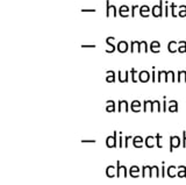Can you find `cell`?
I'll return each mask as SVG.
<instances>
[{
	"label": "cell",
	"mask_w": 186,
	"mask_h": 185,
	"mask_svg": "<svg viewBox=\"0 0 186 185\" xmlns=\"http://www.w3.org/2000/svg\"><path fill=\"white\" fill-rule=\"evenodd\" d=\"M155 70H156L155 67H152V73H151V80L152 82H156V78H155V75H156V73H155Z\"/></svg>",
	"instance_id": "obj_40"
},
{
	"label": "cell",
	"mask_w": 186,
	"mask_h": 185,
	"mask_svg": "<svg viewBox=\"0 0 186 185\" xmlns=\"http://www.w3.org/2000/svg\"><path fill=\"white\" fill-rule=\"evenodd\" d=\"M128 49H129V47H128L127 41H119L118 44H116V50H118L119 52H121V54L127 52Z\"/></svg>",
	"instance_id": "obj_10"
},
{
	"label": "cell",
	"mask_w": 186,
	"mask_h": 185,
	"mask_svg": "<svg viewBox=\"0 0 186 185\" xmlns=\"http://www.w3.org/2000/svg\"><path fill=\"white\" fill-rule=\"evenodd\" d=\"M152 109H154V112H155V111L161 112V102H159L158 100L152 101Z\"/></svg>",
	"instance_id": "obj_27"
},
{
	"label": "cell",
	"mask_w": 186,
	"mask_h": 185,
	"mask_svg": "<svg viewBox=\"0 0 186 185\" xmlns=\"http://www.w3.org/2000/svg\"><path fill=\"white\" fill-rule=\"evenodd\" d=\"M178 172L177 175L179 177H186V168L185 167H183V165H180V167H178Z\"/></svg>",
	"instance_id": "obj_28"
},
{
	"label": "cell",
	"mask_w": 186,
	"mask_h": 185,
	"mask_svg": "<svg viewBox=\"0 0 186 185\" xmlns=\"http://www.w3.org/2000/svg\"><path fill=\"white\" fill-rule=\"evenodd\" d=\"M106 146L108 148H118V131H114L112 136H107L106 138Z\"/></svg>",
	"instance_id": "obj_1"
},
{
	"label": "cell",
	"mask_w": 186,
	"mask_h": 185,
	"mask_svg": "<svg viewBox=\"0 0 186 185\" xmlns=\"http://www.w3.org/2000/svg\"><path fill=\"white\" fill-rule=\"evenodd\" d=\"M150 78H151V75L147 70H142L139 72V82L141 83H148Z\"/></svg>",
	"instance_id": "obj_8"
},
{
	"label": "cell",
	"mask_w": 186,
	"mask_h": 185,
	"mask_svg": "<svg viewBox=\"0 0 186 185\" xmlns=\"http://www.w3.org/2000/svg\"><path fill=\"white\" fill-rule=\"evenodd\" d=\"M170 142H171V146H170V152H172L174 148L179 147V144H180V140L178 136H171L170 138Z\"/></svg>",
	"instance_id": "obj_16"
},
{
	"label": "cell",
	"mask_w": 186,
	"mask_h": 185,
	"mask_svg": "<svg viewBox=\"0 0 186 185\" xmlns=\"http://www.w3.org/2000/svg\"><path fill=\"white\" fill-rule=\"evenodd\" d=\"M174 8H176L174 4H171V11H172V15H174V17H176V12H174Z\"/></svg>",
	"instance_id": "obj_43"
},
{
	"label": "cell",
	"mask_w": 186,
	"mask_h": 185,
	"mask_svg": "<svg viewBox=\"0 0 186 185\" xmlns=\"http://www.w3.org/2000/svg\"><path fill=\"white\" fill-rule=\"evenodd\" d=\"M95 140H81V143H95Z\"/></svg>",
	"instance_id": "obj_41"
},
{
	"label": "cell",
	"mask_w": 186,
	"mask_h": 185,
	"mask_svg": "<svg viewBox=\"0 0 186 185\" xmlns=\"http://www.w3.org/2000/svg\"><path fill=\"white\" fill-rule=\"evenodd\" d=\"M130 76H131V82H133V83H137V82H139V72L136 71L135 68H133L130 70Z\"/></svg>",
	"instance_id": "obj_24"
},
{
	"label": "cell",
	"mask_w": 186,
	"mask_h": 185,
	"mask_svg": "<svg viewBox=\"0 0 186 185\" xmlns=\"http://www.w3.org/2000/svg\"><path fill=\"white\" fill-rule=\"evenodd\" d=\"M169 80H171V82H174V72H172V71H168V72H166V79H165V82H169Z\"/></svg>",
	"instance_id": "obj_32"
},
{
	"label": "cell",
	"mask_w": 186,
	"mask_h": 185,
	"mask_svg": "<svg viewBox=\"0 0 186 185\" xmlns=\"http://www.w3.org/2000/svg\"><path fill=\"white\" fill-rule=\"evenodd\" d=\"M128 176V170L126 165H121L120 161L116 162V177H122V178H127Z\"/></svg>",
	"instance_id": "obj_3"
},
{
	"label": "cell",
	"mask_w": 186,
	"mask_h": 185,
	"mask_svg": "<svg viewBox=\"0 0 186 185\" xmlns=\"http://www.w3.org/2000/svg\"><path fill=\"white\" fill-rule=\"evenodd\" d=\"M155 177H159V168L157 165L151 167V172H150V178H155Z\"/></svg>",
	"instance_id": "obj_25"
},
{
	"label": "cell",
	"mask_w": 186,
	"mask_h": 185,
	"mask_svg": "<svg viewBox=\"0 0 186 185\" xmlns=\"http://www.w3.org/2000/svg\"><path fill=\"white\" fill-rule=\"evenodd\" d=\"M168 175H169V177H174L176 176V167H174V165H171V167H169L168 168Z\"/></svg>",
	"instance_id": "obj_29"
},
{
	"label": "cell",
	"mask_w": 186,
	"mask_h": 185,
	"mask_svg": "<svg viewBox=\"0 0 186 185\" xmlns=\"http://www.w3.org/2000/svg\"><path fill=\"white\" fill-rule=\"evenodd\" d=\"M162 6H163V1H159V5L157 6V5H155L154 7L151 8V13L152 15L155 18H162L163 17V8H162Z\"/></svg>",
	"instance_id": "obj_4"
},
{
	"label": "cell",
	"mask_w": 186,
	"mask_h": 185,
	"mask_svg": "<svg viewBox=\"0 0 186 185\" xmlns=\"http://www.w3.org/2000/svg\"><path fill=\"white\" fill-rule=\"evenodd\" d=\"M155 138H156V141H157V147L162 148V144H161V138L162 136H161V134H157Z\"/></svg>",
	"instance_id": "obj_37"
},
{
	"label": "cell",
	"mask_w": 186,
	"mask_h": 185,
	"mask_svg": "<svg viewBox=\"0 0 186 185\" xmlns=\"http://www.w3.org/2000/svg\"><path fill=\"white\" fill-rule=\"evenodd\" d=\"M106 176L108 178H114L116 176V168H114L113 165H108L106 168Z\"/></svg>",
	"instance_id": "obj_20"
},
{
	"label": "cell",
	"mask_w": 186,
	"mask_h": 185,
	"mask_svg": "<svg viewBox=\"0 0 186 185\" xmlns=\"http://www.w3.org/2000/svg\"><path fill=\"white\" fill-rule=\"evenodd\" d=\"M150 11H151V8L149 7L148 5H142L139 9V13L142 18H149V15H150Z\"/></svg>",
	"instance_id": "obj_11"
},
{
	"label": "cell",
	"mask_w": 186,
	"mask_h": 185,
	"mask_svg": "<svg viewBox=\"0 0 186 185\" xmlns=\"http://www.w3.org/2000/svg\"><path fill=\"white\" fill-rule=\"evenodd\" d=\"M155 141H156V138L149 135V136H147L145 140H144V144H145L147 148H154L155 147Z\"/></svg>",
	"instance_id": "obj_17"
},
{
	"label": "cell",
	"mask_w": 186,
	"mask_h": 185,
	"mask_svg": "<svg viewBox=\"0 0 186 185\" xmlns=\"http://www.w3.org/2000/svg\"><path fill=\"white\" fill-rule=\"evenodd\" d=\"M169 111L170 112H177V109H178V104H177V101H174V100H172V101H170V104H169Z\"/></svg>",
	"instance_id": "obj_26"
},
{
	"label": "cell",
	"mask_w": 186,
	"mask_h": 185,
	"mask_svg": "<svg viewBox=\"0 0 186 185\" xmlns=\"http://www.w3.org/2000/svg\"><path fill=\"white\" fill-rule=\"evenodd\" d=\"M150 172H151V167L149 165H143L142 167V178H147V177H150Z\"/></svg>",
	"instance_id": "obj_23"
},
{
	"label": "cell",
	"mask_w": 186,
	"mask_h": 185,
	"mask_svg": "<svg viewBox=\"0 0 186 185\" xmlns=\"http://www.w3.org/2000/svg\"><path fill=\"white\" fill-rule=\"evenodd\" d=\"M163 77L166 79V71H158V78H157V80H158V82H162V80H163Z\"/></svg>",
	"instance_id": "obj_34"
},
{
	"label": "cell",
	"mask_w": 186,
	"mask_h": 185,
	"mask_svg": "<svg viewBox=\"0 0 186 185\" xmlns=\"http://www.w3.org/2000/svg\"><path fill=\"white\" fill-rule=\"evenodd\" d=\"M149 49H150V51H151V52H154V54L159 52V50H161V43L158 42V41H152V42L150 43Z\"/></svg>",
	"instance_id": "obj_18"
},
{
	"label": "cell",
	"mask_w": 186,
	"mask_h": 185,
	"mask_svg": "<svg viewBox=\"0 0 186 185\" xmlns=\"http://www.w3.org/2000/svg\"><path fill=\"white\" fill-rule=\"evenodd\" d=\"M143 143H144V140L142 136H140V135H136V136H134L133 138V146L135 148H139V149H141V148L143 147Z\"/></svg>",
	"instance_id": "obj_12"
},
{
	"label": "cell",
	"mask_w": 186,
	"mask_h": 185,
	"mask_svg": "<svg viewBox=\"0 0 186 185\" xmlns=\"http://www.w3.org/2000/svg\"><path fill=\"white\" fill-rule=\"evenodd\" d=\"M110 13H112L113 18H116L119 14V11L116 9L114 5H110V0H106V18H110Z\"/></svg>",
	"instance_id": "obj_2"
},
{
	"label": "cell",
	"mask_w": 186,
	"mask_h": 185,
	"mask_svg": "<svg viewBox=\"0 0 186 185\" xmlns=\"http://www.w3.org/2000/svg\"><path fill=\"white\" fill-rule=\"evenodd\" d=\"M81 13H85V12H92V13H94L97 9H81Z\"/></svg>",
	"instance_id": "obj_44"
},
{
	"label": "cell",
	"mask_w": 186,
	"mask_h": 185,
	"mask_svg": "<svg viewBox=\"0 0 186 185\" xmlns=\"http://www.w3.org/2000/svg\"><path fill=\"white\" fill-rule=\"evenodd\" d=\"M129 102L127 100H119L118 101V112H126L128 113L129 112Z\"/></svg>",
	"instance_id": "obj_5"
},
{
	"label": "cell",
	"mask_w": 186,
	"mask_h": 185,
	"mask_svg": "<svg viewBox=\"0 0 186 185\" xmlns=\"http://www.w3.org/2000/svg\"><path fill=\"white\" fill-rule=\"evenodd\" d=\"M107 73V77H106V82L107 83H110V84H113L115 83V80H116V77H115V72L113 70H107L106 71Z\"/></svg>",
	"instance_id": "obj_19"
},
{
	"label": "cell",
	"mask_w": 186,
	"mask_h": 185,
	"mask_svg": "<svg viewBox=\"0 0 186 185\" xmlns=\"http://www.w3.org/2000/svg\"><path fill=\"white\" fill-rule=\"evenodd\" d=\"M118 109V106L115 105V102L113 100H107L106 101V111L108 113H114Z\"/></svg>",
	"instance_id": "obj_14"
},
{
	"label": "cell",
	"mask_w": 186,
	"mask_h": 185,
	"mask_svg": "<svg viewBox=\"0 0 186 185\" xmlns=\"http://www.w3.org/2000/svg\"><path fill=\"white\" fill-rule=\"evenodd\" d=\"M137 9H140V7L137 6V5H133L130 7V17L131 18H135L136 17V11Z\"/></svg>",
	"instance_id": "obj_30"
},
{
	"label": "cell",
	"mask_w": 186,
	"mask_h": 185,
	"mask_svg": "<svg viewBox=\"0 0 186 185\" xmlns=\"http://www.w3.org/2000/svg\"><path fill=\"white\" fill-rule=\"evenodd\" d=\"M143 102H141L140 100H133L130 102V109L131 112H134V113H139L141 112V106H142Z\"/></svg>",
	"instance_id": "obj_13"
},
{
	"label": "cell",
	"mask_w": 186,
	"mask_h": 185,
	"mask_svg": "<svg viewBox=\"0 0 186 185\" xmlns=\"http://www.w3.org/2000/svg\"><path fill=\"white\" fill-rule=\"evenodd\" d=\"M130 52H137L136 51V41H131L130 42Z\"/></svg>",
	"instance_id": "obj_35"
},
{
	"label": "cell",
	"mask_w": 186,
	"mask_h": 185,
	"mask_svg": "<svg viewBox=\"0 0 186 185\" xmlns=\"http://www.w3.org/2000/svg\"><path fill=\"white\" fill-rule=\"evenodd\" d=\"M164 112H166V98L164 97Z\"/></svg>",
	"instance_id": "obj_45"
},
{
	"label": "cell",
	"mask_w": 186,
	"mask_h": 185,
	"mask_svg": "<svg viewBox=\"0 0 186 185\" xmlns=\"http://www.w3.org/2000/svg\"><path fill=\"white\" fill-rule=\"evenodd\" d=\"M180 13H179V15H180V17H186V7L185 6H182V7H180Z\"/></svg>",
	"instance_id": "obj_38"
},
{
	"label": "cell",
	"mask_w": 186,
	"mask_h": 185,
	"mask_svg": "<svg viewBox=\"0 0 186 185\" xmlns=\"http://www.w3.org/2000/svg\"><path fill=\"white\" fill-rule=\"evenodd\" d=\"M123 141H125V139H123V136H122V132H120V135H119V138H118V144H119V148L125 147V144H123Z\"/></svg>",
	"instance_id": "obj_31"
},
{
	"label": "cell",
	"mask_w": 186,
	"mask_h": 185,
	"mask_svg": "<svg viewBox=\"0 0 186 185\" xmlns=\"http://www.w3.org/2000/svg\"><path fill=\"white\" fill-rule=\"evenodd\" d=\"M119 14L121 18H128L129 17V6L127 5H122L119 8Z\"/></svg>",
	"instance_id": "obj_15"
},
{
	"label": "cell",
	"mask_w": 186,
	"mask_h": 185,
	"mask_svg": "<svg viewBox=\"0 0 186 185\" xmlns=\"http://www.w3.org/2000/svg\"><path fill=\"white\" fill-rule=\"evenodd\" d=\"M161 176L165 177V169H164V163H163V167L161 168Z\"/></svg>",
	"instance_id": "obj_42"
},
{
	"label": "cell",
	"mask_w": 186,
	"mask_h": 185,
	"mask_svg": "<svg viewBox=\"0 0 186 185\" xmlns=\"http://www.w3.org/2000/svg\"><path fill=\"white\" fill-rule=\"evenodd\" d=\"M143 112H150V113L154 112L151 100H147V99H145V100L143 101Z\"/></svg>",
	"instance_id": "obj_22"
},
{
	"label": "cell",
	"mask_w": 186,
	"mask_h": 185,
	"mask_svg": "<svg viewBox=\"0 0 186 185\" xmlns=\"http://www.w3.org/2000/svg\"><path fill=\"white\" fill-rule=\"evenodd\" d=\"M130 139H133L131 135H128V136L125 138V148H128V146H129V140Z\"/></svg>",
	"instance_id": "obj_36"
},
{
	"label": "cell",
	"mask_w": 186,
	"mask_h": 185,
	"mask_svg": "<svg viewBox=\"0 0 186 185\" xmlns=\"http://www.w3.org/2000/svg\"><path fill=\"white\" fill-rule=\"evenodd\" d=\"M140 172H141V170L137 165H133L129 168V175H130L133 178H137L140 176Z\"/></svg>",
	"instance_id": "obj_21"
},
{
	"label": "cell",
	"mask_w": 186,
	"mask_h": 185,
	"mask_svg": "<svg viewBox=\"0 0 186 185\" xmlns=\"http://www.w3.org/2000/svg\"><path fill=\"white\" fill-rule=\"evenodd\" d=\"M81 48H83V49H86V48H97V46H95V44H81Z\"/></svg>",
	"instance_id": "obj_39"
},
{
	"label": "cell",
	"mask_w": 186,
	"mask_h": 185,
	"mask_svg": "<svg viewBox=\"0 0 186 185\" xmlns=\"http://www.w3.org/2000/svg\"><path fill=\"white\" fill-rule=\"evenodd\" d=\"M114 41H115V38H113V36H110V38H106V43L110 47V49H106V52H107V54H113V52L116 50V46H114V43H113Z\"/></svg>",
	"instance_id": "obj_9"
},
{
	"label": "cell",
	"mask_w": 186,
	"mask_h": 185,
	"mask_svg": "<svg viewBox=\"0 0 186 185\" xmlns=\"http://www.w3.org/2000/svg\"><path fill=\"white\" fill-rule=\"evenodd\" d=\"M168 49H169L170 52H176V50H177V48H176V42H170Z\"/></svg>",
	"instance_id": "obj_33"
},
{
	"label": "cell",
	"mask_w": 186,
	"mask_h": 185,
	"mask_svg": "<svg viewBox=\"0 0 186 185\" xmlns=\"http://www.w3.org/2000/svg\"><path fill=\"white\" fill-rule=\"evenodd\" d=\"M129 75H130V72L128 71H125L122 72L121 70H119L118 71V80L120 83H128L129 82Z\"/></svg>",
	"instance_id": "obj_6"
},
{
	"label": "cell",
	"mask_w": 186,
	"mask_h": 185,
	"mask_svg": "<svg viewBox=\"0 0 186 185\" xmlns=\"http://www.w3.org/2000/svg\"><path fill=\"white\" fill-rule=\"evenodd\" d=\"M136 51L141 54V52H148V43L145 41H136Z\"/></svg>",
	"instance_id": "obj_7"
}]
</instances>
